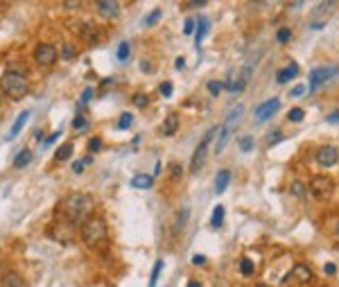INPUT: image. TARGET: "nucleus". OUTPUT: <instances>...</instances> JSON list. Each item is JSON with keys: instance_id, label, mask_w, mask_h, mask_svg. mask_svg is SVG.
<instances>
[{"instance_id": "4c0bfd02", "label": "nucleus", "mask_w": 339, "mask_h": 287, "mask_svg": "<svg viewBox=\"0 0 339 287\" xmlns=\"http://www.w3.org/2000/svg\"><path fill=\"white\" fill-rule=\"evenodd\" d=\"M102 149V138L100 136H93L89 140V151H100Z\"/></svg>"}, {"instance_id": "1a4fd4ad", "label": "nucleus", "mask_w": 339, "mask_h": 287, "mask_svg": "<svg viewBox=\"0 0 339 287\" xmlns=\"http://www.w3.org/2000/svg\"><path fill=\"white\" fill-rule=\"evenodd\" d=\"M314 159L321 167H335L339 163V151H337V147H332V145H324V147L316 149Z\"/></svg>"}, {"instance_id": "2f4dec72", "label": "nucleus", "mask_w": 339, "mask_h": 287, "mask_svg": "<svg viewBox=\"0 0 339 287\" xmlns=\"http://www.w3.org/2000/svg\"><path fill=\"white\" fill-rule=\"evenodd\" d=\"M292 192L296 194L299 199H303L305 194H308V188H305V186H303V183H301V181H294V183H292Z\"/></svg>"}, {"instance_id": "49530a36", "label": "nucleus", "mask_w": 339, "mask_h": 287, "mask_svg": "<svg viewBox=\"0 0 339 287\" xmlns=\"http://www.w3.org/2000/svg\"><path fill=\"white\" fill-rule=\"evenodd\" d=\"M63 7H66V9H79V7H81V3H79V0H73V3H70V0H66Z\"/></svg>"}, {"instance_id": "4468645a", "label": "nucleus", "mask_w": 339, "mask_h": 287, "mask_svg": "<svg viewBox=\"0 0 339 287\" xmlns=\"http://www.w3.org/2000/svg\"><path fill=\"white\" fill-rule=\"evenodd\" d=\"M27 120H30V111H23V113H20L18 118H16V122L12 124V129H9V134H7V140H14L16 136H18V134H20V129L25 127V122H27Z\"/></svg>"}, {"instance_id": "4be33fe9", "label": "nucleus", "mask_w": 339, "mask_h": 287, "mask_svg": "<svg viewBox=\"0 0 339 287\" xmlns=\"http://www.w3.org/2000/svg\"><path fill=\"white\" fill-rule=\"evenodd\" d=\"M116 57H118V61H120V63H127V61H129V57H131V43H127V41L120 43Z\"/></svg>"}, {"instance_id": "a18cd8bd", "label": "nucleus", "mask_w": 339, "mask_h": 287, "mask_svg": "<svg viewBox=\"0 0 339 287\" xmlns=\"http://www.w3.org/2000/svg\"><path fill=\"white\" fill-rule=\"evenodd\" d=\"M57 138H61V131H54L52 136H48L46 140H43V145H46V147H50V145H52V143H54V140H57Z\"/></svg>"}, {"instance_id": "6ab92c4d", "label": "nucleus", "mask_w": 339, "mask_h": 287, "mask_svg": "<svg viewBox=\"0 0 339 287\" xmlns=\"http://www.w3.org/2000/svg\"><path fill=\"white\" fill-rule=\"evenodd\" d=\"M154 186V179L150 174H136L131 179V188H138V190H147V188Z\"/></svg>"}, {"instance_id": "9d476101", "label": "nucleus", "mask_w": 339, "mask_h": 287, "mask_svg": "<svg viewBox=\"0 0 339 287\" xmlns=\"http://www.w3.org/2000/svg\"><path fill=\"white\" fill-rule=\"evenodd\" d=\"M278 106H281V100L278 97H271V100H267V102H262V104L256 109V120L258 122H265V120H269L271 116L278 111Z\"/></svg>"}, {"instance_id": "6e6552de", "label": "nucleus", "mask_w": 339, "mask_h": 287, "mask_svg": "<svg viewBox=\"0 0 339 287\" xmlns=\"http://www.w3.org/2000/svg\"><path fill=\"white\" fill-rule=\"evenodd\" d=\"M335 190V183H332L330 176H312V181H310V192H312V197L316 199H328Z\"/></svg>"}, {"instance_id": "0eeeda50", "label": "nucleus", "mask_w": 339, "mask_h": 287, "mask_svg": "<svg viewBox=\"0 0 339 287\" xmlns=\"http://www.w3.org/2000/svg\"><path fill=\"white\" fill-rule=\"evenodd\" d=\"M339 73L337 66H321V68H312L310 70V77H308V89L310 91H316L321 84H326L330 77H335Z\"/></svg>"}, {"instance_id": "b1692460", "label": "nucleus", "mask_w": 339, "mask_h": 287, "mask_svg": "<svg viewBox=\"0 0 339 287\" xmlns=\"http://www.w3.org/2000/svg\"><path fill=\"white\" fill-rule=\"evenodd\" d=\"M23 280H20L18 274H7L3 280H0V287H20Z\"/></svg>"}, {"instance_id": "f03ea898", "label": "nucleus", "mask_w": 339, "mask_h": 287, "mask_svg": "<svg viewBox=\"0 0 339 287\" xmlns=\"http://www.w3.org/2000/svg\"><path fill=\"white\" fill-rule=\"evenodd\" d=\"M0 93L7 95L9 100H23L30 93V79L23 70H7L0 77Z\"/></svg>"}, {"instance_id": "f8f14e48", "label": "nucleus", "mask_w": 339, "mask_h": 287, "mask_svg": "<svg viewBox=\"0 0 339 287\" xmlns=\"http://www.w3.org/2000/svg\"><path fill=\"white\" fill-rule=\"evenodd\" d=\"M312 276H314V274H312V269H310L308 264L301 262V264H294V269L289 272L287 280L292 278V280H296V283H301V285H308L310 280H312Z\"/></svg>"}, {"instance_id": "09e8293b", "label": "nucleus", "mask_w": 339, "mask_h": 287, "mask_svg": "<svg viewBox=\"0 0 339 287\" xmlns=\"http://www.w3.org/2000/svg\"><path fill=\"white\" fill-rule=\"evenodd\" d=\"M140 70H143V73H147V75L154 73V68H152V63H150V61H140Z\"/></svg>"}, {"instance_id": "4d7b16f0", "label": "nucleus", "mask_w": 339, "mask_h": 287, "mask_svg": "<svg viewBox=\"0 0 339 287\" xmlns=\"http://www.w3.org/2000/svg\"><path fill=\"white\" fill-rule=\"evenodd\" d=\"M188 287H201V283H197V280H190Z\"/></svg>"}, {"instance_id": "bb28decb", "label": "nucleus", "mask_w": 339, "mask_h": 287, "mask_svg": "<svg viewBox=\"0 0 339 287\" xmlns=\"http://www.w3.org/2000/svg\"><path fill=\"white\" fill-rule=\"evenodd\" d=\"M240 272H242V276H253V272H256L253 260H249V258L240 260Z\"/></svg>"}, {"instance_id": "a878e982", "label": "nucleus", "mask_w": 339, "mask_h": 287, "mask_svg": "<svg viewBox=\"0 0 339 287\" xmlns=\"http://www.w3.org/2000/svg\"><path fill=\"white\" fill-rule=\"evenodd\" d=\"M81 36H84V41H95L97 39V28L93 23H86V25H81Z\"/></svg>"}, {"instance_id": "a19ab883", "label": "nucleus", "mask_w": 339, "mask_h": 287, "mask_svg": "<svg viewBox=\"0 0 339 287\" xmlns=\"http://www.w3.org/2000/svg\"><path fill=\"white\" fill-rule=\"evenodd\" d=\"M276 39L281 41V43H287L289 39H292V32H289L287 28H283V30H278V34H276Z\"/></svg>"}, {"instance_id": "37998d69", "label": "nucleus", "mask_w": 339, "mask_h": 287, "mask_svg": "<svg viewBox=\"0 0 339 287\" xmlns=\"http://www.w3.org/2000/svg\"><path fill=\"white\" fill-rule=\"evenodd\" d=\"M183 34H195V20H193V18L185 20V25H183Z\"/></svg>"}, {"instance_id": "052dcab7", "label": "nucleus", "mask_w": 339, "mask_h": 287, "mask_svg": "<svg viewBox=\"0 0 339 287\" xmlns=\"http://www.w3.org/2000/svg\"><path fill=\"white\" fill-rule=\"evenodd\" d=\"M0 106H3V93H0Z\"/></svg>"}, {"instance_id": "72a5a7b5", "label": "nucleus", "mask_w": 339, "mask_h": 287, "mask_svg": "<svg viewBox=\"0 0 339 287\" xmlns=\"http://www.w3.org/2000/svg\"><path fill=\"white\" fill-rule=\"evenodd\" d=\"M305 118V111L303 109H292L287 113V120H292V122H301Z\"/></svg>"}, {"instance_id": "aec40b11", "label": "nucleus", "mask_w": 339, "mask_h": 287, "mask_svg": "<svg viewBox=\"0 0 339 287\" xmlns=\"http://www.w3.org/2000/svg\"><path fill=\"white\" fill-rule=\"evenodd\" d=\"M73 149H75V145H73V143H63L61 147L54 151V159H57L59 163H63V161H68L70 156H73Z\"/></svg>"}, {"instance_id": "e433bc0d", "label": "nucleus", "mask_w": 339, "mask_h": 287, "mask_svg": "<svg viewBox=\"0 0 339 287\" xmlns=\"http://www.w3.org/2000/svg\"><path fill=\"white\" fill-rule=\"evenodd\" d=\"M63 59H75L77 57V50H75V46H70V43H66L63 46V52H61Z\"/></svg>"}, {"instance_id": "5701e85b", "label": "nucleus", "mask_w": 339, "mask_h": 287, "mask_svg": "<svg viewBox=\"0 0 339 287\" xmlns=\"http://www.w3.org/2000/svg\"><path fill=\"white\" fill-rule=\"evenodd\" d=\"M222 224H224V206H215V208H213L210 226H213V229H220Z\"/></svg>"}, {"instance_id": "20e7f679", "label": "nucleus", "mask_w": 339, "mask_h": 287, "mask_svg": "<svg viewBox=\"0 0 339 287\" xmlns=\"http://www.w3.org/2000/svg\"><path fill=\"white\" fill-rule=\"evenodd\" d=\"M215 134H217V127H215V129H210V131L206 134L204 138H201L199 147L195 149V154H193V163H190V172H193V174H197V172L201 170V165L206 163V154H208L210 140H213V136H215Z\"/></svg>"}, {"instance_id": "13d9d810", "label": "nucleus", "mask_w": 339, "mask_h": 287, "mask_svg": "<svg viewBox=\"0 0 339 287\" xmlns=\"http://www.w3.org/2000/svg\"><path fill=\"white\" fill-rule=\"evenodd\" d=\"M256 287H271V285H267V283H258V285H256Z\"/></svg>"}, {"instance_id": "2eb2a0df", "label": "nucleus", "mask_w": 339, "mask_h": 287, "mask_svg": "<svg viewBox=\"0 0 339 287\" xmlns=\"http://www.w3.org/2000/svg\"><path fill=\"white\" fill-rule=\"evenodd\" d=\"M231 183V170H220L215 179V194H222Z\"/></svg>"}, {"instance_id": "79ce46f5", "label": "nucleus", "mask_w": 339, "mask_h": 287, "mask_svg": "<svg viewBox=\"0 0 339 287\" xmlns=\"http://www.w3.org/2000/svg\"><path fill=\"white\" fill-rule=\"evenodd\" d=\"M158 91H161L163 97H170L172 95V82H163L161 86H158Z\"/></svg>"}, {"instance_id": "3c124183", "label": "nucleus", "mask_w": 339, "mask_h": 287, "mask_svg": "<svg viewBox=\"0 0 339 287\" xmlns=\"http://www.w3.org/2000/svg\"><path fill=\"white\" fill-rule=\"evenodd\" d=\"M324 272H326V274H335V272H337V267H335L332 262H326V264H324Z\"/></svg>"}, {"instance_id": "58836bf2", "label": "nucleus", "mask_w": 339, "mask_h": 287, "mask_svg": "<svg viewBox=\"0 0 339 287\" xmlns=\"http://www.w3.org/2000/svg\"><path fill=\"white\" fill-rule=\"evenodd\" d=\"M240 149H242V151H251V149H253V138L244 136L242 140H240Z\"/></svg>"}, {"instance_id": "f3484780", "label": "nucleus", "mask_w": 339, "mask_h": 287, "mask_svg": "<svg viewBox=\"0 0 339 287\" xmlns=\"http://www.w3.org/2000/svg\"><path fill=\"white\" fill-rule=\"evenodd\" d=\"M296 75H299V66H296V63H289L287 68H283L281 73L276 75V79H278V84H287L289 79H294Z\"/></svg>"}, {"instance_id": "bf43d9fd", "label": "nucleus", "mask_w": 339, "mask_h": 287, "mask_svg": "<svg viewBox=\"0 0 339 287\" xmlns=\"http://www.w3.org/2000/svg\"><path fill=\"white\" fill-rule=\"evenodd\" d=\"M335 231H337V235H339V222H337V226H335Z\"/></svg>"}, {"instance_id": "a211bd4d", "label": "nucleus", "mask_w": 339, "mask_h": 287, "mask_svg": "<svg viewBox=\"0 0 339 287\" xmlns=\"http://www.w3.org/2000/svg\"><path fill=\"white\" fill-rule=\"evenodd\" d=\"M231 134H233V127H228V124H224V127L220 129V138H217V145H215L217 154H222V151H224V147H226V143H228V138H231Z\"/></svg>"}, {"instance_id": "393cba45", "label": "nucleus", "mask_w": 339, "mask_h": 287, "mask_svg": "<svg viewBox=\"0 0 339 287\" xmlns=\"http://www.w3.org/2000/svg\"><path fill=\"white\" fill-rule=\"evenodd\" d=\"M163 267H165V262H163V260H156V262H154V269H152V276H150V287H156L158 276H161Z\"/></svg>"}, {"instance_id": "ddd939ff", "label": "nucleus", "mask_w": 339, "mask_h": 287, "mask_svg": "<svg viewBox=\"0 0 339 287\" xmlns=\"http://www.w3.org/2000/svg\"><path fill=\"white\" fill-rule=\"evenodd\" d=\"M177 129H179V116L177 113H170V116L165 118V122H163V127H161V134L163 136H174Z\"/></svg>"}, {"instance_id": "c03bdc74", "label": "nucleus", "mask_w": 339, "mask_h": 287, "mask_svg": "<svg viewBox=\"0 0 339 287\" xmlns=\"http://www.w3.org/2000/svg\"><path fill=\"white\" fill-rule=\"evenodd\" d=\"M305 91H308V86H296V89L289 91V95H292V97H301V95H305Z\"/></svg>"}, {"instance_id": "8fccbe9b", "label": "nucleus", "mask_w": 339, "mask_h": 287, "mask_svg": "<svg viewBox=\"0 0 339 287\" xmlns=\"http://www.w3.org/2000/svg\"><path fill=\"white\" fill-rule=\"evenodd\" d=\"M170 172H172V176H177V179H179V176H181V174H183V170H181V167H179L177 163H174L172 167H170Z\"/></svg>"}, {"instance_id": "cd10ccee", "label": "nucleus", "mask_w": 339, "mask_h": 287, "mask_svg": "<svg viewBox=\"0 0 339 287\" xmlns=\"http://www.w3.org/2000/svg\"><path fill=\"white\" fill-rule=\"evenodd\" d=\"M131 102H134L138 109H145V106L150 104V95H147V93H136L134 97H131Z\"/></svg>"}, {"instance_id": "c9c22d12", "label": "nucleus", "mask_w": 339, "mask_h": 287, "mask_svg": "<svg viewBox=\"0 0 339 287\" xmlns=\"http://www.w3.org/2000/svg\"><path fill=\"white\" fill-rule=\"evenodd\" d=\"M86 124H89V120H86L84 116H75V120H73V129H75V131H81V129H86Z\"/></svg>"}, {"instance_id": "f257e3e1", "label": "nucleus", "mask_w": 339, "mask_h": 287, "mask_svg": "<svg viewBox=\"0 0 339 287\" xmlns=\"http://www.w3.org/2000/svg\"><path fill=\"white\" fill-rule=\"evenodd\" d=\"M93 197L86 192H73L61 202V215L66 219V224L70 226H77V224H84L86 219L91 217L93 213Z\"/></svg>"}, {"instance_id": "423d86ee", "label": "nucleus", "mask_w": 339, "mask_h": 287, "mask_svg": "<svg viewBox=\"0 0 339 287\" xmlns=\"http://www.w3.org/2000/svg\"><path fill=\"white\" fill-rule=\"evenodd\" d=\"M249 79H251V66H244L242 70H233L231 77L224 82V89L231 91V93H242Z\"/></svg>"}, {"instance_id": "39448f33", "label": "nucleus", "mask_w": 339, "mask_h": 287, "mask_svg": "<svg viewBox=\"0 0 339 287\" xmlns=\"http://www.w3.org/2000/svg\"><path fill=\"white\" fill-rule=\"evenodd\" d=\"M34 59H36V63L43 68H50L57 63V59H59V50L52 46V43H39V46L34 48Z\"/></svg>"}, {"instance_id": "c756f323", "label": "nucleus", "mask_w": 339, "mask_h": 287, "mask_svg": "<svg viewBox=\"0 0 339 287\" xmlns=\"http://www.w3.org/2000/svg\"><path fill=\"white\" fill-rule=\"evenodd\" d=\"M131 122H134V116H131V113H122V116L118 118V124H116V127H118V129H129Z\"/></svg>"}, {"instance_id": "f704fd0d", "label": "nucleus", "mask_w": 339, "mask_h": 287, "mask_svg": "<svg viewBox=\"0 0 339 287\" xmlns=\"http://www.w3.org/2000/svg\"><path fill=\"white\" fill-rule=\"evenodd\" d=\"M337 3H332V0H328V3H319L314 9V14H321V12H330V9H335Z\"/></svg>"}, {"instance_id": "603ef678", "label": "nucleus", "mask_w": 339, "mask_h": 287, "mask_svg": "<svg viewBox=\"0 0 339 287\" xmlns=\"http://www.w3.org/2000/svg\"><path fill=\"white\" fill-rule=\"evenodd\" d=\"M183 68H185V59L179 57V59H177V70H183Z\"/></svg>"}, {"instance_id": "9b49d317", "label": "nucleus", "mask_w": 339, "mask_h": 287, "mask_svg": "<svg viewBox=\"0 0 339 287\" xmlns=\"http://www.w3.org/2000/svg\"><path fill=\"white\" fill-rule=\"evenodd\" d=\"M95 7H97V14H100L102 18L116 20L120 16V3H116V0H100Z\"/></svg>"}, {"instance_id": "7c9ffc66", "label": "nucleus", "mask_w": 339, "mask_h": 287, "mask_svg": "<svg viewBox=\"0 0 339 287\" xmlns=\"http://www.w3.org/2000/svg\"><path fill=\"white\" fill-rule=\"evenodd\" d=\"M224 91V82H220V79H210L208 82V93L210 95H220Z\"/></svg>"}, {"instance_id": "c85d7f7f", "label": "nucleus", "mask_w": 339, "mask_h": 287, "mask_svg": "<svg viewBox=\"0 0 339 287\" xmlns=\"http://www.w3.org/2000/svg\"><path fill=\"white\" fill-rule=\"evenodd\" d=\"M161 16H163L161 9H154V12H152V14L143 20V25H145V28H152V25H156V23H158V18H161Z\"/></svg>"}, {"instance_id": "5fc2aeb1", "label": "nucleus", "mask_w": 339, "mask_h": 287, "mask_svg": "<svg viewBox=\"0 0 339 287\" xmlns=\"http://www.w3.org/2000/svg\"><path fill=\"white\" fill-rule=\"evenodd\" d=\"M34 138H36V140L43 138V131H41V129H36V131H34Z\"/></svg>"}, {"instance_id": "de8ad7c7", "label": "nucleus", "mask_w": 339, "mask_h": 287, "mask_svg": "<svg viewBox=\"0 0 339 287\" xmlns=\"http://www.w3.org/2000/svg\"><path fill=\"white\" fill-rule=\"evenodd\" d=\"M326 122H330V124H339V111L330 113V116H326Z\"/></svg>"}, {"instance_id": "6e6d98bb", "label": "nucleus", "mask_w": 339, "mask_h": 287, "mask_svg": "<svg viewBox=\"0 0 339 287\" xmlns=\"http://www.w3.org/2000/svg\"><path fill=\"white\" fill-rule=\"evenodd\" d=\"M299 7H303V3H292V5H289V9H299Z\"/></svg>"}, {"instance_id": "dca6fc26", "label": "nucleus", "mask_w": 339, "mask_h": 287, "mask_svg": "<svg viewBox=\"0 0 339 287\" xmlns=\"http://www.w3.org/2000/svg\"><path fill=\"white\" fill-rule=\"evenodd\" d=\"M208 30H210V20L206 18V16H201L199 23H197V32H195V43H197V48L201 46V41H204V36L208 34Z\"/></svg>"}, {"instance_id": "412c9836", "label": "nucleus", "mask_w": 339, "mask_h": 287, "mask_svg": "<svg viewBox=\"0 0 339 287\" xmlns=\"http://www.w3.org/2000/svg\"><path fill=\"white\" fill-rule=\"evenodd\" d=\"M32 163V149H20L18 154H16V159H14V167H27Z\"/></svg>"}, {"instance_id": "473e14b6", "label": "nucleus", "mask_w": 339, "mask_h": 287, "mask_svg": "<svg viewBox=\"0 0 339 287\" xmlns=\"http://www.w3.org/2000/svg\"><path fill=\"white\" fill-rule=\"evenodd\" d=\"M91 163H93V159H91V156H84V159H81V161H75V163H73V172H77V174H79V172L84 170L86 165H91Z\"/></svg>"}, {"instance_id": "864d4df0", "label": "nucleus", "mask_w": 339, "mask_h": 287, "mask_svg": "<svg viewBox=\"0 0 339 287\" xmlns=\"http://www.w3.org/2000/svg\"><path fill=\"white\" fill-rule=\"evenodd\" d=\"M193 262H195V264H204L206 258H204V256H193Z\"/></svg>"}, {"instance_id": "ea45409f", "label": "nucleus", "mask_w": 339, "mask_h": 287, "mask_svg": "<svg viewBox=\"0 0 339 287\" xmlns=\"http://www.w3.org/2000/svg\"><path fill=\"white\" fill-rule=\"evenodd\" d=\"M283 140V131H271L269 136H267V143H269V147L271 145H278Z\"/></svg>"}, {"instance_id": "7ed1b4c3", "label": "nucleus", "mask_w": 339, "mask_h": 287, "mask_svg": "<svg viewBox=\"0 0 339 287\" xmlns=\"http://www.w3.org/2000/svg\"><path fill=\"white\" fill-rule=\"evenodd\" d=\"M79 233H81V240H84V245L89 247V249H93V247L102 245V242L107 240V233H109V229H107V222H104V217H97V215H91V217L86 219L84 224H81Z\"/></svg>"}]
</instances>
